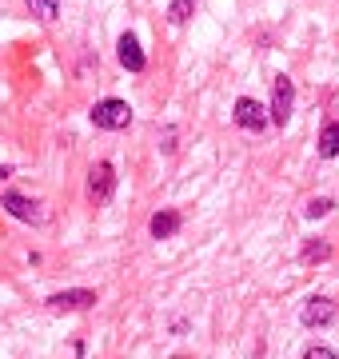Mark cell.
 Here are the masks:
<instances>
[{
  "mask_svg": "<svg viewBox=\"0 0 339 359\" xmlns=\"http://www.w3.org/2000/svg\"><path fill=\"white\" fill-rule=\"evenodd\" d=\"M0 204H4V212H13V216L25 219V224H44L40 204H36V200H28V196H20V192H4V196H0Z\"/></svg>",
  "mask_w": 339,
  "mask_h": 359,
  "instance_id": "8992f818",
  "label": "cell"
},
{
  "mask_svg": "<svg viewBox=\"0 0 339 359\" xmlns=\"http://www.w3.org/2000/svg\"><path fill=\"white\" fill-rule=\"evenodd\" d=\"M307 359H335L331 347H307Z\"/></svg>",
  "mask_w": 339,
  "mask_h": 359,
  "instance_id": "9a60e30c",
  "label": "cell"
},
{
  "mask_svg": "<svg viewBox=\"0 0 339 359\" xmlns=\"http://www.w3.org/2000/svg\"><path fill=\"white\" fill-rule=\"evenodd\" d=\"M192 8H196V0H172L168 4V20L172 25H184V20L192 16Z\"/></svg>",
  "mask_w": 339,
  "mask_h": 359,
  "instance_id": "4fadbf2b",
  "label": "cell"
},
{
  "mask_svg": "<svg viewBox=\"0 0 339 359\" xmlns=\"http://www.w3.org/2000/svg\"><path fill=\"white\" fill-rule=\"evenodd\" d=\"M235 124L260 136V132L268 128V108H263L260 100H251V96H240V100H235Z\"/></svg>",
  "mask_w": 339,
  "mask_h": 359,
  "instance_id": "7a4b0ae2",
  "label": "cell"
},
{
  "mask_svg": "<svg viewBox=\"0 0 339 359\" xmlns=\"http://www.w3.org/2000/svg\"><path fill=\"white\" fill-rule=\"evenodd\" d=\"M327 256H331V244H324V240H312V244H303V252H300L303 264H319V259H327Z\"/></svg>",
  "mask_w": 339,
  "mask_h": 359,
  "instance_id": "7c38bea8",
  "label": "cell"
},
{
  "mask_svg": "<svg viewBox=\"0 0 339 359\" xmlns=\"http://www.w3.org/2000/svg\"><path fill=\"white\" fill-rule=\"evenodd\" d=\"M148 228H152V236H156V240H168V236H176V231H180V216H176V212H156Z\"/></svg>",
  "mask_w": 339,
  "mask_h": 359,
  "instance_id": "9c48e42d",
  "label": "cell"
},
{
  "mask_svg": "<svg viewBox=\"0 0 339 359\" xmlns=\"http://www.w3.org/2000/svg\"><path fill=\"white\" fill-rule=\"evenodd\" d=\"M300 320H303V327H327V323L335 320V299L331 295H312L303 304Z\"/></svg>",
  "mask_w": 339,
  "mask_h": 359,
  "instance_id": "277c9868",
  "label": "cell"
},
{
  "mask_svg": "<svg viewBox=\"0 0 339 359\" xmlns=\"http://www.w3.org/2000/svg\"><path fill=\"white\" fill-rule=\"evenodd\" d=\"M291 100H296V88L287 76H275V88H272V120L279 128H287V116H291Z\"/></svg>",
  "mask_w": 339,
  "mask_h": 359,
  "instance_id": "52a82bcc",
  "label": "cell"
},
{
  "mask_svg": "<svg viewBox=\"0 0 339 359\" xmlns=\"http://www.w3.org/2000/svg\"><path fill=\"white\" fill-rule=\"evenodd\" d=\"M331 200H327V196H319V200H312V204H307V219H319V216H327V212H331Z\"/></svg>",
  "mask_w": 339,
  "mask_h": 359,
  "instance_id": "5bb4252c",
  "label": "cell"
},
{
  "mask_svg": "<svg viewBox=\"0 0 339 359\" xmlns=\"http://www.w3.org/2000/svg\"><path fill=\"white\" fill-rule=\"evenodd\" d=\"M8 172H13V168H0V180H8Z\"/></svg>",
  "mask_w": 339,
  "mask_h": 359,
  "instance_id": "e0dca14e",
  "label": "cell"
},
{
  "mask_svg": "<svg viewBox=\"0 0 339 359\" xmlns=\"http://www.w3.org/2000/svg\"><path fill=\"white\" fill-rule=\"evenodd\" d=\"M172 148H176V128L164 132V152H172Z\"/></svg>",
  "mask_w": 339,
  "mask_h": 359,
  "instance_id": "2e32d148",
  "label": "cell"
},
{
  "mask_svg": "<svg viewBox=\"0 0 339 359\" xmlns=\"http://www.w3.org/2000/svg\"><path fill=\"white\" fill-rule=\"evenodd\" d=\"M28 8H32L44 25H53L56 16H60V0H28Z\"/></svg>",
  "mask_w": 339,
  "mask_h": 359,
  "instance_id": "8fae6325",
  "label": "cell"
},
{
  "mask_svg": "<svg viewBox=\"0 0 339 359\" xmlns=\"http://www.w3.org/2000/svg\"><path fill=\"white\" fill-rule=\"evenodd\" d=\"M112 192H116V168L112 164H96L88 172V196L96 200V204H108Z\"/></svg>",
  "mask_w": 339,
  "mask_h": 359,
  "instance_id": "3957f363",
  "label": "cell"
},
{
  "mask_svg": "<svg viewBox=\"0 0 339 359\" xmlns=\"http://www.w3.org/2000/svg\"><path fill=\"white\" fill-rule=\"evenodd\" d=\"M116 56H120V65L128 68V72H144V48H140V40L132 36V32H124L120 36V44H116Z\"/></svg>",
  "mask_w": 339,
  "mask_h": 359,
  "instance_id": "ba28073f",
  "label": "cell"
},
{
  "mask_svg": "<svg viewBox=\"0 0 339 359\" xmlns=\"http://www.w3.org/2000/svg\"><path fill=\"white\" fill-rule=\"evenodd\" d=\"M92 124L96 128H108V132H120L132 124V108L124 100H116V96H108V100H100L92 108Z\"/></svg>",
  "mask_w": 339,
  "mask_h": 359,
  "instance_id": "6da1fadb",
  "label": "cell"
},
{
  "mask_svg": "<svg viewBox=\"0 0 339 359\" xmlns=\"http://www.w3.org/2000/svg\"><path fill=\"white\" fill-rule=\"evenodd\" d=\"M319 156H324V160L339 156V124H327V128L319 132Z\"/></svg>",
  "mask_w": 339,
  "mask_h": 359,
  "instance_id": "30bf717a",
  "label": "cell"
},
{
  "mask_svg": "<svg viewBox=\"0 0 339 359\" xmlns=\"http://www.w3.org/2000/svg\"><path fill=\"white\" fill-rule=\"evenodd\" d=\"M92 304H96L92 287H68V292L48 295V308L53 311H80V308H92Z\"/></svg>",
  "mask_w": 339,
  "mask_h": 359,
  "instance_id": "5b68a950",
  "label": "cell"
}]
</instances>
